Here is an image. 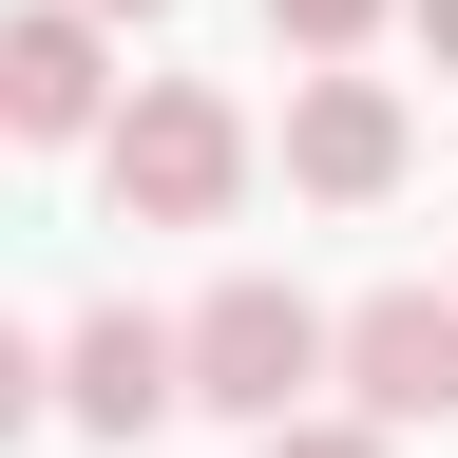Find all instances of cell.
Returning a JSON list of instances; mask_svg holds the SVG:
<instances>
[{
    "instance_id": "cell-1",
    "label": "cell",
    "mask_w": 458,
    "mask_h": 458,
    "mask_svg": "<svg viewBox=\"0 0 458 458\" xmlns=\"http://www.w3.org/2000/svg\"><path fill=\"white\" fill-rule=\"evenodd\" d=\"M96 172H114V229H210L229 191H249V114H229L210 77H153L96 114Z\"/></svg>"
},
{
    "instance_id": "cell-2",
    "label": "cell",
    "mask_w": 458,
    "mask_h": 458,
    "mask_svg": "<svg viewBox=\"0 0 458 458\" xmlns=\"http://www.w3.org/2000/svg\"><path fill=\"white\" fill-rule=\"evenodd\" d=\"M306 382H325V306H306V286H210V306L191 325H172V401H210V420H306Z\"/></svg>"
},
{
    "instance_id": "cell-3",
    "label": "cell",
    "mask_w": 458,
    "mask_h": 458,
    "mask_svg": "<svg viewBox=\"0 0 458 458\" xmlns=\"http://www.w3.org/2000/svg\"><path fill=\"white\" fill-rule=\"evenodd\" d=\"M325 363L363 382V439L458 420V306H439V286H382V306H344V325H325Z\"/></svg>"
},
{
    "instance_id": "cell-4",
    "label": "cell",
    "mask_w": 458,
    "mask_h": 458,
    "mask_svg": "<svg viewBox=\"0 0 458 458\" xmlns=\"http://www.w3.org/2000/svg\"><path fill=\"white\" fill-rule=\"evenodd\" d=\"M96 114H114V38L77 0H20V20H0V153H57V134H96Z\"/></svg>"
},
{
    "instance_id": "cell-5",
    "label": "cell",
    "mask_w": 458,
    "mask_h": 458,
    "mask_svg": "<svg viewBox=\"0 0 458 458\" xmlns=\"http://www.w3.org/2000/svg\"><path fill=\"white\" fill-rule=\"evenodd\" d=\"M286 191H325V210H363V191H401V96L325 57V77L286 96Z\"/></svg>"
},
{
    "instance_id": "cell-6",
    "label": "cell",
    "mask_w": 458,
    "mask_h": 458,
    "mask_svg": "<svg viewBox=\"0 0 458 458\" xmlns=\"http://www.w3.org/2000/svg\"><path fill=\"white\" fill-rule=\"evenodd\" d=\"M38 401H77L96 439H153V420H172V325H153V306H96V325L38 363Z\"/></svg>"
},
{
    "instance_id": "cell-7",
    "label": "cell",
    "mask_w": 458,
    "mask_h": 458,
    "mask_svg": "<svg viewBox=\"0 0 458 458\" xmlns=\"http://www.w3.org/2000/svg\"><path fill=\"white\" fill-rule=\"evenodd\" d=\"M382 20H401V0H267V38H286V57H363Z\"/></svg>"
},
{
    "instance_id": "cell-8",
    "label": "cell",
    "mask_w": 458,
    "mask_h": 458,
    "mask_svg": "<svg viewBox=\"0 0 458 458\" xmlns=\"http://www.w3.org/2000/svg\"><path fill=\"white\" fill-rule=\"evenodd\" d=\"M249 458H401V439H363V420H267Z\"/></svg>"
},
{
    "instance_id": "cell-9",
    "label": "cell",
    "mask_w": 458,
    "mask_h": 458,
    "mask_svg": "<svg viewBox=\"0 0 458 458\" xmlns=\"http://www.w3.org/2000/svg\"><path fill=\"white\" fill-rule=\"evenodd\" d=\"M20 420H38V344L0 325V439H20Z\"/></svg>"
},
{
    "instance_id": "cell-10",
    "label": "cell",
    "mask_w": 458,
    "mask_h": 458,
    "mask_svg": "<svg viewBox=\"0 0 458 458\" xmlns=\"http://www.w3.org/2000/svg\"><path fill=\"white\" fill-rule=\"evenodd\" d=\"M401 20H420V57H439V77H458V0H401Z\"/></svg>"
},
{
    "instance_id": "cell-11",
    "label": "cell",
    "mask_w": 458,
    "mask_h": 458,
    "mask_svg": "<svg viewBox=\"0 0 458 458\" xmlns=\"http://www.w3.org/2000/svg\"><path fill=\"white\" fill-rule=\"evenodd\" d=\"M77 20H172V0H77Z\"/></svg>"
}]
</instances>
